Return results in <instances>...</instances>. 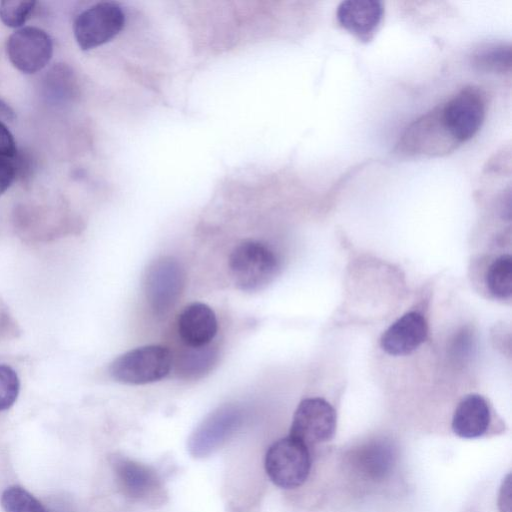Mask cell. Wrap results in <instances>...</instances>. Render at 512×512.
<instances>
[{
	"label": "cell",
	"mask_w": 512,
	"mask_h": 512,
	"mask_svg": "<svg viewBox=\"0 0 512 512\" xmlns=\"http://www.w3.org/2000/svg\"><path fill=\"white\" fill-rule=\"evenodd\" d=\"M229 269L239 289L255 292L273 281L279 270V260L267 245L247 240L238 244L231 252Z\"/></svg>",
	"instance_id": "6da1fadb"
},
{
	"label": "cell",
	"mask_w": 512,
	"mask_h": 512,
	"mask_svg": "<svg viewBox=\"0 0 512 512\" xmlns=\"http://www.w3.org/2000/svg\"><path fill=\"white\" fill-rule=\"evenodd\" d=\"M173 366L169 349L145 345L117 357L109 367L111 377L120 383L142 385L165 378Z\"/></svg>",
	"instance_id": "7a4b0ae2"
},
{
	"label": "cell",
	"mask_w": 512,
	"mask_h": 512,
	"mask_svg": "<svg viewBox=\"0 0 512 512\" xmlns=\"http://www.w3.org/2000/svg\"><path fill=\"white\" fill-rule=\"evenodd\" d=\"M264 467L269 479L283 489L301 486L309 476L311 456L308 446L287 436L271 444L265 454Z\"/></svg>",
	"instance_id": "3957f363"
},
{
	"label": "cell",
	"mask_w": 512,
	"mask_h": 512,
	"mask_svg": "<svg viewBox=\"0 0 512 512\" xmlns=\"http://www.w3.org/2000/svg\"><path fill=\"white\" fill-rule=\"evenodd\" d=\"M438 107L442 124L456 145L477 134L486 113L484 95L474 87L463 88Z\"/></svg>",
	"instance_id": "277c9868"
},
{
	"label": "cell",
	"mask_w": 512,
	"mask_h": 512,
	"mask_svg": "<svg viewBox=\"0 0 512 512\" xmlns=\"http://www.w3.org/2000/svg\"><path fill=\"white\" fill-rule=\"evenodd\" d=\"M245 414L243 409L235 404H225L212 411L196 427L188 440V450L193 457L209 456L242 426Z\"/></svg>",
	"instance_id": "5b68a950"
},
{
	"label": "cell",
	"mask_w": 512,
	"mask_h": 512,
	"mask_svg": "<svg viewBox=\"0 0 512 512\" xmlns=\"http://www.w3.org/2000/svg\"><path fill=\"white\" fill-rule=\"evenodd\" d=\"M125 25V14L115 2H99L81 12L73 32L78 46L90 50L112 40Z\"/></svg>",
	"instance_id": "8992f818"
},
{
	"label": "cell",
	"mask_w": 512,
	"mask_h": 512,
	"mask_svg": "<svg viewBox=\"0 0 512 512\" xmlns=\"http://www.w3.org/2000/svg\"><path fill=\"white\" fill-rule=\"evenodd\" d=\"M185 284L184 270L175 258L165 256L155 260L145 277L148 305L157 316L166 315L178 302Z\"/></svg>",
	"instance_id": "52a82bcc"
},
{
	"label": "cell",
	"mask_w": 512,
	"mask_h": 512,
	"mask_svg": "<svg viewBox=\"0 0 512 512\" xmlns=\"http://www.w3.org/2000/svg\"><path fill=\"white\" fill-rule=\"evenodd\" d=\"M112 467L117 484L125 496L153 507L164 503L165 488L152 467L125 456H114Z\"/></svg>",
	"instance_id": "ba28073f"
},
{
	"label": "cell",
	"mask_w": 512,
	"mask_h": 512,
	"mask_svg": "<svg viewBox=\"0 0 512 512\" xmlns=\"http://www.w3.org/2000/svg\"><path fill=\"white\" fill-rule=\"evenodd\" d=\"M12 65L25 74L36 73L47 66L53 55V41L49 34L33 26L13 32L6 44Z\"/></svg>",
	"instance_id": "9c48e42d"
},
{
	"label": "cell",
	"mask_w": 512,
	"mask_h": 512,
	"mask_svg": "<svg viewBox=\"0 0 512 512\" xmlns=\"http://www.w3.org/2000/svg\"><path fill=\"white\" fill-rule=\"evenodd\" d=\"M336 429V412L329 402L314 397L302 400L293 415L290 436L305 445L330 440Z\"/></svg>",
	"instance_id": "30bf717a"
},
{
	"label": "cell",
	"mask_w": 512,
	"mask_h": 512,
	"mask_svg": "<svg viewBox=\"0 0 512 512\" xmlns=\"http://www.w3.org/2000/svg\"><path fill=\"white\" fill-rule=\"evenodd\" d=\"M384 14L377 0H347L339 4L336 17L339 25L364 42L370 41Z\"/></svg>",
	"instance_id": "8fae6325"
},
{
	"label": "cell",
	"mask_w": 512,
	"mask_h": 512,
	"mask_svg": "<svg viewBox=\"0 0 512 512\" xmlns=\"http://www.w3.org/2000/svg\"><path fill=\"white\" fill-rule=\"evenodd\" d=\"M427 332L425 318L418 312H408L383 333L381 348L393 356L409 354L426 340Z\"/></svg>",
	"instance_id": "7c38bea8"
},
{
	"label": "cell",
	"mask_w": 512,
	"mask_h": 512,
	"mask_svg": "<svg viewBox=\"0 0 512 512\" xmlns=\"http://www.w3.org/2000/svg\"><path fill=\"white\" fill-rule=\"evenodd\" d=\"M177 329L187 347H200L209 345L214 339L218 331V321L211 307L195 302L181 311Z\"/></svg>",
	"instance_id": "4fadbf2b"
},
{
	"label": "cell",
	"mask_w": 512,
	"mask_h": 512,
	"mask_svg": "<svg viewBox=\"0 0 512 512\" xmlns=\"http://www.w3.org/2000/svg\"><path fill=\"white\" fill-rule=\"evenodd\" d=\"M490 409L478 394H470L458 404L452 419L453 432L466 439L482 436L490 424Z\"/></svg>",
	"instance_id": "5bb4252c"
},
{
	"label": "cell",
	"mask_w": 512,
	"mask_h": 512,
	"mask_svg": "<svg viewBox=\"0 0 512 512\" xmlns=\"http://www.w3.org/2000/svg\"><path fill=\"white\" fill-rule=\"evenodd\" d=\"M218 358L219 353L214 346L187 347L177 359L176 372L183 379H200L213 370Z\"/></svg>",
	"instance_id": "9a60e30c"
},
{
	"label": "cell",
	"mask_w": 512,
	"mask_h": 512,
	"mask_svg": "<svg viewBox=\"0 0 512 512\" xmlns=\"http://www.w3.org/2000/svg\"><path fill=\"white\" fill-rule=\"evenodd\" d=\"M472 65L483 72L505 74L511 70V47L505 43H486L470 56Z\"/></svg>",
	"instance_id": "2e32d148"
},
{
	"label": "cell",
	"mask_w": 512,
	"mask_h": 512,
	"mask_svg": "<svg viewBox=\"0 0 512 512\" xmlns=\"http://www.w3.org/2000/svg\"><path fill=\"white\" fill-rule=\"evenodd\" d=\"M43 88L45 96L53 102L61 103L72 99L77 90L73 71L65 64L53 66L45 75Z\"/></svg>",
	"instance_id": "e0dca14e"
},
{
	"label": "cell",
	"mask_w": 512,
	"mask_h": 512,
	"mask_svg": "<svg viewBox=\"0 0 512 512\" xmlns=\"http://www.w3.org/2000/svg\"><path fill=\"white\" fill-rule=\"evenodd\" d=\"M486 285L492 295L499 299H508L512 295V257L502 255L489 266Z\"/></svg>",
	"instance_id": "ac0fdd59"
},
{
	"label": "cell",
	"mask_w": 512,
	"mask_h": 512,
	"mask_svg": "<svg viewBox=\"0 0 512 512\" xmlns=\"http://www.w3.org/2000/svg\"><path fill=\"white\" fill-rule=\"evenodd\" d=\"M393 448L383 442L371 444L364 449L361 456V466L364 471L374 478L383 477L394 465Z\"/></svg>",
	"instance_id": "d6986e66"
},
{
	"label": "cell",
	"mask_w": 512,
	"mask_h": 512,
	"mask_svg": "<svg viewBox=\"0 0 512 512\" xmlns=\"http://www.w3.org/2000/svg\"><path fill=\"white\" fill-rule=\"evenodd\" d=\"M4 512H48L43 504L19 485L7 487L1 494Z\"/></svg>",
	"instance_id": "ffe728a7"
},
{
	"label": "cell",
	"mask_w": 512,
	"mask_h": 512,
	"mask_svg": "<svg viewBox=\"0 0 512 512\" xmlns=\"http://www.w3.org/2000/svg\"><path fill=\"white\" fill-rule=\"evenodd\" d=\"M35 1L5 0L0 2V20L10 28H22L35 8Z\"/></svg>",
	"instance_id": "44dd1931"
},
{
	"label": "cell",
	"mask_w": 512,
	"mask_h": 512,
	"mask_svg": "<svg viewBox=\"0 0 512 512\" xmlns=\"http://www.w3.org/2000/svg\"><path fill=\"white\" fill-rule=\"evenodd\" d=\"M20 390V381L16 371L0 364V411L9 409L16 401Z\"/></svg>",
	"instance_id": "7402d4cb"
},
{
	"label": "cell",
	"mask_w": 512,
	"mask_h": 512,
	"mask_svg": "<svg viewBox=\"0 0 512 512\" xmlns=\"http://www.w3.org/2000/svg\"><path fill=\"white\" fill-rule=\"evenodd\" d=\"M16 153L15 139L4 122L0 121V157L11 159L16 156Z\"/></svg>",
	"instance_id": "603a6c76"
},
{
	"label": "cell",
	"mask_w": 512,
	"mask_h": 512,
	"mask_svg": "<svg viewBox=\"0 0 512 512\" xmlns=\"http://www.w3.org/2000/svg\"><path fill=\"white\" fill-rule=\"evenodd\" d=\"M15 177V164L10 159L0 157V195L11 186Z\"/></svg>",
	"instance_id": "cb8c5ba5"
},
{
	"label": "cell",
	"mask_w": 512,
	"mask_h": 512,
	"mask_svg": "<svg viewBox=\"0 0 512 512\" xmlns=\"http://www.w3.org/2000/svg\"><path fill=\"white\" fill-rule=\"evenodd\" d=\"M16 115L13 108L0 98V121L12 122Z\"/></svg>",
	"instance_id": "d4e9b609"
}]
</instances>
